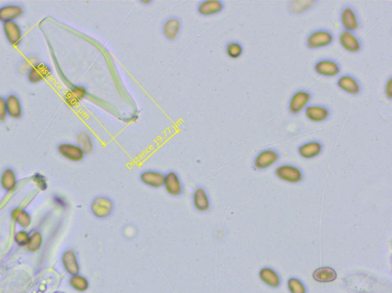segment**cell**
Instances as JSON below:
<instances>
[{"label":"cell","instance_id":"18","mask_svg":"<svg viewBox=\"0 0 392 293\" xmlns=\"http://www.w3.org/2000/svg\"><path fill=\"white\" fill-rule=\"evenodd\" d=\"M58 151L61 156L73 162L83 161L85 156L83 150L78 146V145H74V144H61L58 145Z\"/></svg>","mask_w":392,"mask_h":293},{"label":"cell","instance_id":"4","mask_svg":"<svg viewBox=\"0 0 392 293\" xmlns=\"http://www.w3.org/2000/svg\"><path fill=\"white\" fill-rule=\"evenodd\" d=\"M313 70L318 76L325 78L338 77L342 74V66L337 60L324 58L316 61Z\"/></svg>","mask_w":392,"mask_h":293},{"label":"cell","instance_id":"8","mask_svg":"<svg viewBox=\"0 0 392 293\" xmlns=\"http://www.w3.org/2000/svg\"><path fill=\"white\" fill-rule=\"evenodd\" d=\"M304 113L307 120L316 124L327 122L332 116L331 109L321 103H310Z\"/></svg>","mask_w":392,"mask_h":293},{"label":"cell","instance_id":"16","mask_svg":"<svg viewBox=\"0 0 392 293\" xmlns=\"http://www.w3.org/2000/svg\"><path fill=\"white\" fill-rule=\"evenodd\" d=\"M51 74L52 70L50 67L45 63L38 62L28 73V81L31 84H38L48 79Z\"/></svg>","mask_w":392,"mask_h":293},{"label":"cell","instance_id":"2","mask_svg":"<svg viewBox=\"0 0 392 293\" xmlns=\"http://www.w3.org/2000/svg\"><path fill=\"white\" fill-rule=\"evenodd\" d=\"M313 93L307 89H298L295 90L289 98L287 111L292 116H298L304 113L313 99Z\"/></svg>","mask_w":392,"mask_h":293},{"label":"cell","instance_id":"33","mask_svg":"<svg viewBox=\"0 0 392 293\" xmlns=\"http://www.w3.org/2000/svg\"><path fill=\"white\" fill-rule=\"evenodd\" d=\"M384 96L388 101L392 100V76H389L384 84Z\"/></svg>","mask_w":392,"mask_h":293},{"label":"cell","instance_id":"9","mask_svg":"<svg viewBox=\"0 0 392 293\" xmlns=\"http://www.w3.org/2000/svg\"><path fill=\"white\" fill-rule=\"evenodd\" d=\"M280 153L273 148L261 150L253 159V167L256 170H263L274 165L280 159Z\"/></svg>","mask_w":392,"mask_h":293},{"label":"cell","instance_id":"14","mask_svg":"<svg viewBox=\"0 0 392 293\" xmlns=\"http://www.w3.org/2000/svg\"><path fill=\"white\" fill-rule=\"evenodd\" d=\"M324 150V145L319 140H311L299 145L297 152L301 157L311 159L317 157Z\"/></svg>","mask_w":392,"mask_h":293},{"label":"cell","instance_id":"17","mask_svg":"<svg viewBox=\"0 0 392 293\" xmlns=\"http://www.w3.org/2000/svg\"><path fill=\"white\" fill-rule=\"evenodd\" d=\"M3 32L6 40L11 45L18 46L22 39V31L15 21L3 23Z\"/></svg>","mask_w":392,"mask_h":293},{"label":"cell","instance_id":"3","mask_svg":"<svg viewBox=\"0 0 392 293\" xmlns=\"http://www.w3.org/2000/svg\"><path fill=\"white\" fill-rule=\"evenodd\" d=\"M342 30L356 32L362 28V21L357 9L353 5L347 3L341 7L339 14Z\"/></svg>","mask_w":392,"mask_h":293},{"label":"cell","instance_id":"29","mask_svg":"<svg viewBox=\"0 0 392 293\" xmlns=\"http://www.w3.org/2000/svg\"><path fill=\"white\" fill-rule=\"evenodd\" d=\"M70 283L72 287L75 288V289L80 291V292H84L89 287V283L87 279L82 276L78 275V274L73 276L71 278Z\"/></svg>","mask_w":392,"mask_h":293},{"label":"cell","instance_id":"30","mask_svg":"<svg viewBox=\"0 0 392 293\" xmlns=\"http://www.w3.org/2000/svg\"><path fill=\"white\" fill-rule=\"evenodd\" d=\"M38 59L35 56H29L24 58L21 64H20L19 67H18V72L21 74H28L29 70L35 65L38 64Z\"/></svg>","mask_w":392,"mask_h":293},{"label":"cell","instance_id":"31","mask_svg":"<svg viewBox=\"0 0 392 293\" xmlns=\"http://www.w3.org/2000/svg\"><path fill=\"white\" fill-rule=\"evenodd\" d=\"M2 183L6 189H12L15 185V175L12 169H6L2 175Z\"/></svg>","mask_w":392,"mask_h":293},{"label":"cell","instance_id":"27","mask_svg":"<svg viewBox=\"0 0 392 293\" xmlns=\"http://www.w3.org/2000/svg\"><path fill=\"white\" fill-rule=\"evenodd\" d=\"M78 146L83 150L84 154H90L94 151L95 144L93 139L87 131H81L77 136Z\"/></svg>","mask_w":392,"mask_h":293},{"label":"cell","instance_id":"23","mask_svg":"<svg viewBox=\"0 0 392 293\" xmlns=\"http://www.w3.org/2000/svg\"><path fill=\"white\" fill-rule=\"evenodd\" d=\"M6 104L8 116L14 119H21L22 116V106L16 95H9L6 98Z\"/></svg>","mask_w":392,"mask_h":293},{"label":"cell","instance_id":"36","mask_svg":"<svg viewBox=\"0 0 392 293\" xmlns=\"http://www.w3.org/2000/svg\"><path fill=\"white\" fill-rule=\"evenodd\" d=\"M141 3H142L143 5H144V6H150V5H151L152 3H153V1H151V0H144V1H141Z\"/></svg>","mask_w":392,"mask_h":293},{"label":"cell","instance_id":"32","mask_svg":"<svg viewBox=\"0 0 392 293\" xmlns=\"http://www.w3.org/2000/svg\"><path fill=\"white\" fill-rule=\"evenodd\" d=\"M287 287L290 293H307V289L304 283L296 278L289 279Z\"/></svg>","mask_w":392,"mask_h":293},{"label":"cell","instance_id":"26","mask_svg":"<svg viewBox=\"0 0 392 293\" xmlns=\"http://www.w3.org/2000/svg\"><path fill=\"white\" fill-rule=\"evenodd\" d=\"M63 263L67 273L72 276L78 275L80 271L79 263L76 254L72 250L66 251L63 255Z\"/></svg>","mask_w":392,"mask_h":293},{"label":"cell","instance_id":"25","mask_svg":"<svg viewBox=\"0 0 392 293\" xmlns=\"http://www.w3.org/2000/svg\"><path fill=\"white\" fill-rule=\"evenodd\" d=\"M313 278L319 283H331L337 278V274L333 268L329 267L318 268L313 272Z\"/></svg>","mask_w":392,"mask_h":293},{"label":"cell","instance_id":"12","mask_svg":"<svg viewBox=\"0 0 392 293\" xmlns=\"http://www.w3.org/2000/svg\"><path fill=\"white\" fill-rule=\"evenodd\" d=\"M164 187L166 192L173 197H178L183 193L180 176L175 171H170L165 174Z\"/></svg>","mask_w":392,"mask_h":293},{"label":"cell","instance_id":"15","mask_svg":"<svg viewBox=\"0 0 392 293\" xmlns=\"http://www.w3.org/2000/svg\"><path fill=\"white\" fill-rule=\"evenodd\" d=\"M142 183L150 188L159 189L164 187L165 174L159 170H144L140 175Z\"/></svg>","mask_w":392,"mask_h":293},{"label":"cell","instance_id":"13","mask_svg":"<svg viewBox=\"0 0 392 293\" xmlns=\"http://www.w3.org/2000/svg\"><path fill=\"white\" fill-rule=\"evenodd\" d=\"M182 31V21L177 17L167 18L162 25L163 35L166 39L173 41L177 39Z\"/></svg>","mask_w":392,"mask_h":293},{"label":"cell","instance_id":"35","mask_svg":"<svg viewBox=\"0 0 392 293\" xmlns=\"http://www.w3.org/2000/svg\"><path fill=\"white\" fill-rule=\"evenodd\" d=\"M55 202H56L57 203L59 204V205L62 207H66V205H67V202L64 200L63 198L59 197V196H57V197L55 198Z\"/></svg>","mask_w":392,"mask_h":293},{"label":"cell","instance_id":"6","mask_svg":"<svg viewBox=\"0 0 392 293\" xmlns=\"http://www.w3.org/2000/svg\"><path fill=\"white\" fill-rule=\"evenodd\" d=\"M339 45L347 53L358 55L363 50V41L355 32L341 30L338 35Z\"/></svg>","mask_w":392,"mask_h":293},{"label":"cell","instance_id":"5","mask_svg":"<svg viewBox=\"0 0 392 293\" xmlns=\"http://www.w3.org/2000/svg\"><path fill=\"white\" fill-rule=\"evenodd\" d=\"M336 85L339 90L353 97L361 96L363 92L362 83L352 73L339 75L336 79Z\"/></svg>","mask_w":392,"mask_h":293},{"label":"cell","instance_id":"21","mask_svg":"<svg viewBox=\"0 0 392 293\" xmlns=\"http://www.w3.org/2000/svg\"><path fill=\"white\" fill-rule=\"evenodd\" d=\"M316 0H305V1H290L287 3V11L293 15H301L312 10L319 3Z\"/></svg>","mask_w":392,"mask_h":293},{"label":"cell","instance_id":"20","mask_svg":"<svg viewBox=\"0 0 392 293\" xmlns=\"http://www.w3.org/2000/svg\"><path fill=\"white\" fill-rule=\"evenodd\" d=\"M24 8L20 5L9 4L0 7V21L3 23L15 21L24 14Z\"/></svg>","mask_w":392,"mask_h":293},{"label":"cell","instance_id":"10","mask_svg":"<svg viewBox=\"0 0 392 293\" xmlns=\"http://www.w3.org/2000/svg\"><path fill=\"white\" fill-rule=\"evenodd\" d=\"M275 175L281 180L290 183H298L304 178L302 170L292 164H282L275 169Z\"/></svg>","mask_w":392,"mask_h":293},{"label":"cell","instance_id":"28","mask_svg":"<svg viewBox=\"0 0 392 293\" xmlns=\"http://www.w3.org/2000/svg\"><path fill=\"white\" fill-rule=\"evenodd\" d=\"M226 55L232 60H238L243 56L244 53V47L242 43L238 41H230L225 45Z\"/></svg>","mask_w":392,"mask_h":293},{"label":"cell","instance_id":"1","mask_svg":"<svg viewBox=\"0 0 392 293\" xmlns=\"http://www.w3.org/2000/svg\"><path fill=\"white\" fill-rule=\"evenodd\" d=\"M336 36L333 31L319 28L311 31L305 38V47L309 50H318L327 48L334 44Z\"/></svg>","mask_w":392,"mask_h":293},{"label":"cell","instance_id":"7","mask_svg":"<svg viewBox=\"0 0 392 293\" xmlns=\"http://www.w3.org/2000/svg\"><path fill=\"white\" fill-rule=\"evenodd\" d=\"M114 204L111 199L105 196H98L90 205V211L97 219H105L113 214Z\"/></svg>","mask_w":392,"mask_h":293},{"label":"cell","instance_id":"34","mask_svg":"<svg viewBox=\"0 0 392 293\" xmlns=\"http://www.w3.org/2000/svg\"><path fill=\"white\" fill-rule=\"evenodd\" d=\"M7 110H6V98L0 96V122H3L7 119Z\"/></svg>","mask_w":392,"mask_h":293},{"label":"cell","instance_id":"11","mask_svg":"<svg viewBox=\"0 0 392 293\" xmlns=\"http://www.w3.org/2000/svg\"><path fill=\"white\" fill-rule=\"evenodd\" d=\"M224 9L225 3L221 0H202L197 6V12L201 16H213L221 13Z\"/></svg>","mask_w":392,"mask_h":293},{"label":"cell","instance_id":"24","mask_svg":"<svg viewBox=\"0 0 392 293\" xmlns=\"http://www.w3.org/2000/svg\"><path fill=\"white\" fill-rule=\"evenodd\" d=\"M259 277L263 283L271 288L281 286V280L278 273L270 268H264L260 271Z\"/></svg>","mask_w":392,"mask_h":293},{"label":"cell","instance_id":"19","mask_svg":"<svg viewBox=\"0 0 392 293\" xmlns=\"http://www.w3.org/2000/svg\"><path fill=\"white\" fill-rule=\"evenodd\" d=\"M195 209L199 212H205L210 209L211 202L209 194L202 187H197L192 196Z\"/></svg>","mask_w":392,"mask_h":293},{"label":"cell","instance_id":"22","mask_svg":"<svg viewBox=\"0 0 392 293\" xmlns=\"http://www.w3.org/2000/svg\"><path fill=\"white\" fill-rule=\"evenodd\" d=\"M87 89L83 86H73L64 94V100L70 106H76L87 96Z\"/></svg>","mask_w":392,"mask_h":293}]
</instances>
